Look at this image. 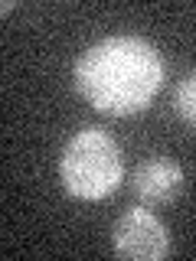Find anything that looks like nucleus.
<instances>
[{
	"label": "nucleus",
	"instance_id": "f257e3e1",
	"mask_svg": "<svg viewBox=\"0 0 196 261\" xmlns=\"http://www.w3.org/2000/svg\"><path fill=\"white\" fill-rule=\"evenodd\" d=\"M76 92L105 114H137L163 85V59L141 36H108L88 46L72 69Z\"/></svg>",
	"mask_w": 196,
	"mask_h": 261
},
{
	"label": "nucleus",
	"instance_id": "7ed1b4c3",
	"mask_svg": "<svg viewBox=\"0 0 196 261\" xmlns=\"http://www.w3.org/2000/svg\"><path fill=\"white\" fill-rule=\"evenodd\" d=\"M111 248L125 261H160L170 251L167 225L144 206L125 209L111 225Z\"/></svg>",
	"mask_w": 196,
	"mask_h": 261
},
{
	"label": "nucleus",
	"instance_id": "f03ea898",
	"mask_svg": "<svg viewBox=\"0 0 196 261\" xmlns=\"http://www.w3.org/2000/svg\"><path fill=\"white\" fill-rule=\"evenodd\" d=\"M121 176H125V157L108 130L82 127L65 141L59 153V179L69 196L98 202L118 190Z\"/></svg>",
	"mask_w": 196,
	"mask_h": 261
},
{
	"label": "nucleus",
	"instance_id": "20e7f679",
	"mask_svg": "<svg viewBox=\"0 0 196 261\" xmlns=\"http://www.w3.org/2000/svg\"><path fill=\"white\" fill-rule=\"evenodd\" d=\"M131 193L144 206H167L183 193V170L170 157L144 160L131 173Z\"/></svg>",
	"mask_w": 196,
	"mask_h": 261
},
{
	"label": "nucleus",
	"instance_id": "39448f33",
	"mask_svg": "<svg viewBox=\"0 0 196 261\" xmlns=\"http://www.w3.org/2000/svg\"><path fill=\"white\" fill-rule=\"evenodd\" d=\"M174 111L183 124L196 127V72L183 75L174 88Z\"/></svg>",
	"mask_w": 196,
	"mask_h": 261
}]
</instances>
